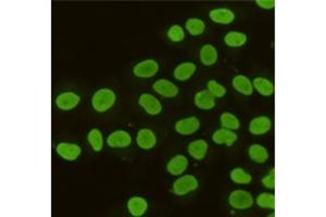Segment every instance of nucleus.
<instances>
[{
    "label": "nucleus",
    "mask_w": 326,
    "mask_h": 217,
    "mask_svg": "<svg viewBox=\"0 0 326 217\" xmlns=\"http://www.w3.org/2000/svg\"><path fill=\"white\" fill-rule=\"evenodd\" d=\"M115 102V94L111 89H100L93 96L92 104L96 111L106 112Z\"/></svg>",
    "instance_id": "f257e3e1"
},
{
    "label": "nucleus",
    "mask_w": 326,
    "mask_h": 217,
    "mask_svg": "<svg viewBox=\"0 0 326 217\" xmlns=\"http://www.w3.org/2000/svg\"><path fill=\"white\" fill-rule=\"evenodd\" d=\"M198 188V180L192 175H185L173 185V192L176 195H185Z\"/></svg>",
    "instance_id": "f03ea898"
},
{
    "label": "nucleus",
    "mask_w": 326,
    "mask_h": 217,
    "mask_svg": "<svg viewBox=\"0 0 326 217\" xmlns=\"http://www.w3.org/2000/svg\"><path fill=\"white\" fill-rule=\"evenodd\" d=\"M230 204L237 209H246L253 204L252 195L245 190H235L230 195Z\"/></svg>",
    "instance_id": "7ed1b4c3"
},
{
    "label": "nucleus",
    "mask_w": 326,
    "mask_h": 217,
    "mask_svg": "<svg viewBox=\"0 0 326 217\" xmlns=\"http://www.w3.org/2000/svg\"><path fill=\"white\" fill-rule=\"evenodd\" d=\"M138 102H140V106L150 115H157L162 110L160 101L150 94L142 95Z\"/></svg>",
    "instance_id": "20e7f679"
},
{
    "label": "nucleus",
    "mask_w": 326,
    "mask_h": 217,
    "mask_svg": "<svg viewBox=\"0 0 326 217\" xmlns=\"http://www.w3.org/2000/svg\"><path fill=\"white\" fill-rule=\"evenodd\" d=\"M159 69L158 63L155 60H146L138 63L134 67V74L138 78H152L155 76Z\"/></svg>",
    "instance_id": "39448f33"
},
{
    "label": "nucleus",
    "mask_w": 326,
    "mask_h": 217,
    "mask_svg": "<svg viewBox=\"0 0 326 217\" xmlns=\"http://www.w3.org/2000/svg\"><path fill=\"white\" fill-rule=\"evenodd\" d=\"M200 127V122L197 117H187L175 124V130L178 134L187 136L196 132Z\"/></svg>",
    "instance_id": "423d86ee"
},
{
    "label": "nucleus",
    "mask_w": 326,
    "mask_h": 217,
    "mask_svg": "<svg viewBox=\"0 0 326 217\" xmlns=\"http://www.w3.org/2000/svg\"><path fill=\"white\" fill-rule=\"evenodd\" d=\"M81 98L79 95L74 93H63L57 97L55 99V104L61 110L69 111L74 109L80 103Z\"/></svg>",
    "instance_id": "0eeeda50"
},
{
    "label": "nucleus",
    "mask_w": 326,
    "mask_h": 217,
    "mask_svg": "<svg viewBox=\"0 0 326 217\" xmlns=\"http://www.w3.org/2000/svg\"><path fill=\"white\" fill-rule=\"evenodd\" d=\"M132 143V137L124 130H116L108 137V144L111 148H125Z\"/></svg>",
    "instance_id": "6e6552de"
},
{
    "label": "nucleus",
    "mask_w": 326,
    "mask_h": 217,
    "mask_svg": "<svg viewBox=\"0 0 326 217\" xmlns=\"http://www.w3.org/2000/svg\"><path fill=\"white\" fill-rule=\"evenodd\" d=\"M58 155L67 161H75L81 155V147L74 143H59L57 147Z\"/></svg>",
    "instance_id": "1a4fd4ad"
},
{
    "label": "nucleus",
    "mask_w": 326,
    "mask_h": 217,
    "mask_svg": "<svg viewBox=\"0 0 326 217\" xmlns=\"http://www.w3.org/2000/svg\"><path fill=\"white\" fill-rule=\"evenodd\" d=\"M271 120L267 116H260V117H255L250 122V125H249V130L252 135L259 136L267 134V132L271 129Z\"/></svg>",
    "instance_id": "9d476101"
},
{
    "label": "nucleus",
    "mask_w": 326,
    "mask_h": 217,
    "mask_svg": "<svg viewBox=\"0 0 326 217\" xmlns=\"http://www.w3.org/2000/svg\"><path fill=\"white\" fill-rule=\"evenodd\" d=\"M136 141L142 149L148 150V149L154 148V147L156 146L157 138H156V135L154 134V131L145 128V129H141L140 131H138Z\"/></svg>",
    "instance_id": "9b49d317"
},
{
    "label": "nucleus",
    "mask_w": 326,
    "mask_h": 217,
    "mask_svg": "<svg viewBox=\"0 0 326 217\" xmlns=\"http://www.w3.org/2000/svg\"><path fill=\"white\" fill-rule=\"evenodd\" d=\"M154 89L159 95L166 98H173L178 94V88L174 85V84L166 80L157 81L154 84Z\"/></svg>",
    "instance_id": "f8f14e48"
},
{
    "label": "nucleus",
    "mask_w": 326,
    "mask_h": 217,
    "mask_svg": "<svg viewBox=\"0 0 326 217\" xmlns=\"http://www.w3.org/2000/svg\"><path fill=\"white\" fill-rule=\"evenodd\" d=\"M195 104L201 110H211L216 107V97L209 90H203L196 94Z\"/></svg>",
    "instance_id": "ddd939ff"
},
{
    "label": "nucleus",
    "mask_w": 326,
    "mask_h": 217,
    "mask_svg": "<svg viewBox=\"0 0 326 217\" xmlns=\"http://www.w3.org/2000/svg\"><path fill=\"white\" fill-rule=\"evenodd\" d=\"M187 166H188V161H187L186 157L176 156L168 163L166 170L173 176H178V175L183 174L186 171Z\"/></svg>",
    "instance_id": "4468645a"
},
{
    "label": "nucleus",
    "mask_w": 326,
    "mask_h": 217,
    "mask_svg": "<svg viewBox=\"0 0 326 217\" xmlns=\"http://www.w3.org/2000/svg\"><path fill=\"white\" fill-rule=\"evenodd\" d=\"M212 140L218 144L225 143L227 146H232L236 140H237V135L231 129L221 128L214 132L212 136Z\"/></svg>",
    "instance_id": "2eb2a0df"
},
{
    "label": "nucleus",
    "mask_w": 326,
    "mask_h": 217,
    "mask_svg": "<svg viewBox=\"0 0 326 217\" xmlns=\"http://www.w3.org/2000/svg\"><path fill=\"white\" fill-rule=\"evenodd\" d=\"M127 208L129 213L135 216L140 217L144 215L148 208V203L144 198L141 197H134L128 200L127 202Z\"/></svg>",
    "instance_id": "dca6fc26"
},
{
    "label": "nucleus",
    "mask_w": 326,
    "mask_h": 217,
    "mask_svg": "<svg viewBox=\"0 0 326 217\" xmlns=\"http://www.w3.org/2000/svg\"><path fill=\"white\" fill-rule=\"evenodd\" d=\"M210 19L213 21V22H216V23L230 24L234 21L235 15L233 13V11H231V10L221 8V9L212 10L210 12Z\"/></svg>",
    "instance_id": "f3484780"
},
{
    "label": "nucleus",
    "mask_w": 326,
    "mask_h": 217,
    "mask_svg": "<svg viewBox=\"0 0 326 217\" xmlns=\"http://www.w3.org/2000/svg\"><path fill=\"white\" fill-rule=\"evenodd\" d=\"M233 86L238 93H240L242 95L250 96L253 93V87H252L251 82L249 81V79L246 78V76H244V75L235 76L233 80Z\"/></svg>",
    "instance_id": "a211bd4d"
},
{
    "label": "nucleus",
    "mask_w": 326,
    "mask_h": 217,
    "mask_svg": "<svg viewBox=\"0 0 326 217\" xmlns=\"http://www.w3.org/2000/svg\"><path fill=\"white\" fill-rule=\"evenodd\" d=\"M208 151V143L205 140H196L188 146V153L195 160H204Z\"/></svg>",
    "instance_id": "6ab92c4d"
},
{
    "label": "nucleus",
    "mask_w": 326,
    "mask_h": 217,
    "mask_svg": "<svg viewBox=\"0 0 326 217\" xmlns=\"http://www.w3.org/2000/svg\"><path fill=\"white\" fill-rule=\"evenodd\" d=\"M196 71V65L191 62H186L179 64L174 71V78L177 81H187L189 80L192 74Z\"/></svg>",
    "instance_id": "aec40b11"
},
{
    "label": "nucleus",
    "mask_w": 326,
    "mask_h": 217,
    "mask_svg": "<svg viewBox=\"0 0 326 217\" xmlns=\"http://www.w3.org/2000/svg\"><path fill=\"white\" fill-rule=\"evenodd\" d=\"M200 60L205 65H213L218 60V51L212 45H205L200 50Z\"/></svg>",
    "instance_id": "412c9836"
},
{
    "label": "nucleus",
    "mask_w": 326,
    "mask_h": 217,
    "mask_svg": "<svg viewBox=\"0 0 326 217\" xmlns=\"http://www.w3.org/2000/svg\"><path fill=\"white\" fill-rule=\"evenodd\" d=\"M249 157L255 163H265L269 159V153L265 147L260 144H252L249 148Z\"/></svg>",
    "instance_id": "4be33fe9"
},
{
    "label": "nucleus",
    "mask_w": 326,
    "mask_h": 217,
    "mask_svg": "<svg viewBox=\"0 0 326 217\" xmlns=\"http://www.w3.org/2000/svg\"><path fill=\"white\" fill-rule=\"evenodd\" d=\"M225 44L230 47L236 48V47H241L242 45L246 44L247 36L244 33H238V32H230L226 34L224 38Z\"/></svg>",
    "instance_id": "5701e85b"
},
{
    "label": "nucleus",
    "mask_w": 326,
    "mask_h": 217,
    "mask_svg": "<svg viewBox=\"0 0 326 217\" xmlns=\"http://www.w3.org/2000/svg\"><path fill=\"white\" fill-rule=\"evenodd\" d=\"M253 86L256 92H259L263 96H271L274 93L273 84L266 79L256 78L253 81Z\"/></svg>",
    "instance_id": "b1692460"
},
{
    "label": "nucleus",
    "mask_w": 326,
    "mask_h": 217,
    "mask_svg": "<svg viewBox=\"0 0 326 217\" xmlns=\"http://www.w3.org/2000/svg\"><path fill=\"white\" fill-rule=\"evenodd\" d=\"M206 25L204 21H201L199 19H189L187 20L186 22V30L189 32L190 35L192 36H198V35H201L205 32Z\"/></svg>",
    "instance_id": "393cba45"
},
{
    "label": "nucleus",
    "mask_w": 326,
    "mask_h": 217,
    "mask_svg": "<svg viewBox=\"0 0 326 217\" xmlns=\"http://www.w3.org/2000/svg\"><path fill=\"white\" fill-rule=\"evenodd\" d=\"M87 139H88V142L91 143L92 148L94 149V151L99 152L102 149L103 138H102V135H101L99 129H97V128L92 129L91 131H89Z\"/></svg>",
    "instance_id": "a878e982"
},
{
    "label": "nucleus",
    "mask_w": 326,
    "mask_h": 217,
    "mask_svg": "<svg viewBox=\"0 0 326 217\" xmlns=\"http://www.w3.org/2000/svg\"><path fill=\"white\" fill-rule=\"evenodd\" d=\"M221 125L223 126V128L235 130L239 128V121L235 115L226 112L221 115Z\"/></svg>",
    "instance_id": "bb28decb"
},
{
    "label": "nucleus",
    "mask_w": 326,
    "mask_h": 217,
    "mask_svg": "<svg viewBox=\"0 0 326 217\" xmlns=\"http://www.w3.org/2000/svg\"><path fill=\"white\" fill-rule=\"evenodd\" d=\"M231 179L236 184H242L247 185L252 180V177L250 175L247 174L242 169H235L231 173Z\"/></svg>",
    "instance_id": "cd10ccee"
},
{
    "label": "nucleus",
    "mask_w": 326,
    "mask_h": 217,
    "mask_svg": "<svg viewBox=\"0 0 326 217\" xmlns=\"http://www.w3.org/2000/svg\"><path fill=\"white\" fill-rule=\"evenodd\" d=\"M258 205L265 208H275V195L272 193H261L256 199Z\"/></svg>",
    "instance_id": "c85d7f7f"
},
{
    "label": "nucleus",
    "mask_w": 326,
    "mask_h": 217,
    "mask_svg": "<svg viewBox=\"0 0 326 217\" xmlns=\"http://www.w3.org/2000/svg\"><path fill=\"white\" fill-rule=\"evenodd\" d=\"M208 90L216 98H222L226 94L225 87L220 85L216 81H210L208 83Z\"/></svg>",
    "instance_id": "c756f323"
},
{
    "label": "nucleus",
    "mask_w": 326,
    "mask_h": 217,
    "mask_svg": "<svg viewBox=\"0 0 326 217\" xmlns=\"http://www.w3.org/2000/svg\"><path fill=\"white\" fill-rule=\"evenodd\" d=\"M168 37L172 41H182L185 38V33L179 25H173L168 32Z\"/></svg>",
    "instance_id": "7c9ffc66"
},
{
    "label": "nucleus",
    "mask_w": 326,
    "mask_h": 217,
    "mask_svg": "<svg viewBox=\"0 0 326 217\" xmlns=\"http://www.w3.org/2000/svg\"><path fill=\"white\" fill-rule=\"evenodd\" d=\"M262 184L269 189H274L275 187V169H272L269 175L262 179Z\"/></svg>",
    "instance_id": "2f4dec72"
},
{
    "label": "nucleus",
    "mask_w": 326,
    "mask_h": 217,
    "mask_svg": "<svg viewBox=\"0 0 326 217\" xmlns=\"http://www.w3.org/2000/svg\"><path fill=\"white\" fill-rule=\"evenodd\" d=\"M255 4L263 9H272L275 7L274 0H256Z\"/></svg>",
    "instance_id": "473e14b6"
}]
</instances>
